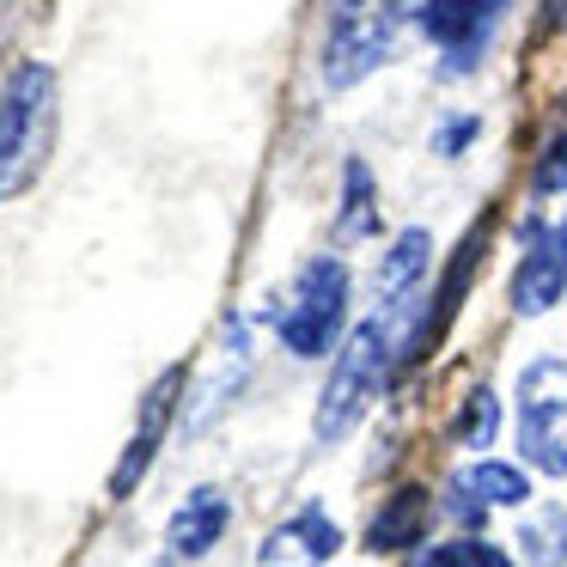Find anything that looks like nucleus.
Wrapping results in <instances>:
<instances>
[{"instance_id":"obj_17","label":"nucleus","mask_w":567,"mask_h":567,"mask_svg":"<svg viewBox=\"0 0 567 567\" xmlns=\"http://www.w3.org/2000/svg\"><path fill=\"white\" fill-rule=\"evenodd\" d=\"M525 549L537 555V561H555V555L567 549V518H561V513L530 518V525H525Z\"/></svg>"},{"instance_id":"obj_21","label":"nucleus","mask_w":567,"mask_h":567,"mask_svg":"<svg viewBox=\"0 0 567 567\" xmlns=\"http://www.w3.org/2000/svg\"><path fill=\"white\" fill-rule=\"evenodd\" d=\"M415 567H464V555H457V543H445V549H427Z\"/></svg>"},{"instance_id":"obj_6","label":"nucleus","mask_w":567,"mask_h":567,"mask_svg":"<svg viewBox=\"0 0 567 567\" xmlns=\"http://www.w3.org/2000/svg\"><path fill=\"white\" fill-rule=\"evenodd\" d=\"M561 293H567V220L530 238L525 262H518V275H513V311L537 318V311H549Z\"/></svg>"},{"instance_id":"obj_16","label":"nucleus","mask_w":567,"mask_h":567,"mask_svg":"<svg viewBox=\"0 0 567 567\" xmlns=\"http://www.w3.org/2000/svg\"><path fill=\"white\" fill-rule=\"evenodd\" d=\"M494 433H501V396L488 391V384H476V391L464 396V409H457V421H452V440L457 445H488Z\"/></svg>"},{"instance_id":"obj_1","label":"nucleus","mask_w":567,"mask_h":567,"mask_svg":"<svg viewBox=\"0 0 567 567\" xmlns=\"http://www.w3.org/2000/svg\"><path fill=\"white\" fill-rule=\"evenodd\" d=\"M55 147V74L43 62H25L0 92V202L31 189Z\"/></svg>"},{"instance_id":"obj_7","label":"nucleus","mask_w":567,"mask_h":567,"mask_svg":"<svg viewBox=\"0 0 567 567\" xmlns=\"http://www.w3.org/2000/svg\"><path fill=\"white\" fill-rule=\"evenodd\" d=\"M177 391H184V367L159 372V384H153L147 409H141V427H135V440H128L123 464H116V476H111V494H135V482L147 476V457L159 452V440H165V421H172V403H177Z\"/></svg>"},{"instance_id":"obj_20","label":"nucleus","mask_w":567,"mask_h":567,"mask_svg":"<svg viewBox=\"0 0 567 567\" xmlns=\"http://www.w3.org/2000/svg\"><path fill=\"white\" fill-rule=\"evenodd\" d=\"M457 555H464V567H513V555L494 543H457Z\"/></svg>"},{"instance_id":"obj_4","label":"nucleus","mask_w":567,"mask_h":567,"mask_svg":"<svg viewBox=\"0 0 567 567\" xmlns=\"http://www.w3.org/2000/svg\"><path fill=\"white\" fill-rule=\"evenodd\" d=\"M379 379H384V318H372L348 336L342 360H336L330 384H323V396H318V440H342L360 421L367 396L379 391Z\"/></svg>"},{"instance_id":"obj_11","label":"nucleus","mask_w":567,"mask_h":567,"mask_svg":"<svg viewBox=\"0 0 567 567\" xmlns=\"http://www.w3.org/2000/svg\"><path fill=\"white\" fill-rule=\"evenodd\" d=\"M427 257H433V238L421 233V226H409V233L391 245L384 269H379V299H384V306H396V299L415 293V281L427 275Z\"/></svg>"},{"instance_id":"obj_9","label":"nucleus","mask_w":567,"mask_h":567,"mask_svg":"<svg viewBox=\"0 0 567 567\" xmlns=\"http://www.w3.org/2000/svg\"><path fill=\"white\" fill-rule=\"evenodd\" d=\"M220 530H226V494L196 488L172 518V555L177 561H196V555H208L220 543Z\"/></svg>"},{"instance_id":"obj_2","label":"nucleus","mask_w":567,"mask_h":567,"mask_svg":"<svg viewBox=\"0 0 567 567\" xmlns=\"http://www.w3.org/2000/svg\"><path fill=\"white\" fill-rule=\"evenodd\" d=\"M396 19H403V0H336V25L330 43H323V80L336 92L360 86L391 55Z\"/></svg>"},{"instance_id":"obj_14","label":"nucleus","mask_w":567,"mask_h":567,"mask_svg":"<svg viewBox=\"0 0 567 567\" xmlns=\"http://www.w3.org/2000/svg\"><path fill=\"white\" fill-rule=\"evenodd\" d=\"M342 238H372L379 233V202H372V172L360 159H348V196H342V220H336Z\"/></svg>"},{"instance_id":"obj_10","label":"nucleus","mask_w":567,"mask_h":567,"mask_svg":"<svg viewBox=\"0 0 567 567\" xmlns=\"http://www.w3.org/2000/svg\"><path fill=\"white\" fill-rule=\"evenodd\" d=\"M421 530H427V488H396L391 501H384L379 525L367 530V543L379 555H396V549H409V543H421Z\"/></svg>"},{"instance_id":"obj_8","label":"nucleus","mask_w":567,"mask_h":567,"mask_svg":"<svg viewBox=\"0 0 567 567\" xmlns=\"http://www.w3.org/2000/svg\"><path fill=\"white\" fill-rule=\"evenodd\" d=\"M336 549H342V530L330 525V513H323V506H306V513L287 518V525L262 543V561H269V567H281V561L318 567V561H330Z\"/></svg>"},{"instance_id":"obj_13","label":"nucleus","mask_w":567,"mask_h":567,"mask_svg":"<svg viewBox=\"0 0 567 567\" xmlns=\"http://www.w3.org/2000/svg\"><path fill=\"white\" fill-rule=\"evenodd\" d=\"M518 403L530 415H567V360H530L518 372Z\"/></svg>"},{"instance_id":"obj_18","label":"nucleus","mask_w":567,"mask_h":567,"mask_svg":"<svg viewBox=\"0 0 567 567\" xmlns=\"http://www.w3.org/2000/svg\"><path fill=\"white\" fill-rule=\"evenodd\" d=\"M530 189H537V196H561L567 189V135H555L549 147H543L537 172H530Z\"/></svg>"},{"instance_id":"obj_3","label":"nucleus","mask_w":567,"mask_h":567,"mask_svg":"<svg viewBox=\"0 0 567 567\" xmlns=\"http://www.w3.org/2000/svg\"><path fill=\"white\" fill-rule=\"evenodd\" d=\"M342 318H348V269L336 257L306 262V275H299V287H293V306H287V318H281V342L293 348V354L318 360L342 342Z\"/></svg>"},{"instance_id":"obj_15","label":"nucleus","mask_w":567,"mask_h":567,"mask_svg":"<svg viewBox=\"0 0 567 567\" xmlns=\"http://www.w3.org/2000/svg\"><path fill=\"white\" fill-rule=\"evenodd\" d=\"M518 440H525V457H530L537 470L567 476V433H561V415H530V409H525V427H518Z\"/></svg>"},{"instance_id":"obj_19","label":"nucleus","mask_w":567,"mask_h":567,"mask_svg":"<svg viewBox=\"0 0 567 567\" xmlns=\"http://www.w3.org/2000/svg\"><path fill=\"white\" fill-rule=\"evenodd\" d=\"M470 141H476V116H452V123L433 135V153H464Z\"/></svg>"},{"instance_id":"obj_12","label":"nucleus","mask_w":567,"mask_h":567,"mask_svg":"<svg viewBox=\"0 0 567 567\" xmlns=\"http://www.w3.org/2000/svg\"><path fill=\"white\" fill-rule=\"evenodd\" d=\"M457 488H464L476 506H518L530 494V482H525V470H518V464L482 457V464H470L464 476H457Z\"/></svg>"},{"instance_id":"obj_5","label":"nucleus","mask_w":567,"mask_h":567,"mask_svg":"<svg viewBox=\"0 0 567 567\" xmlns=\"http://www.w3.org/2000/svg\"><path fill=\"white\" fill-rule=\"evenodd\" d=\"M501 13V0H421L415 25L445 50V74H464L476 50L488 43V25Z\"/></svg>"}]
</instances>
